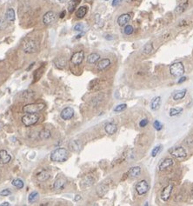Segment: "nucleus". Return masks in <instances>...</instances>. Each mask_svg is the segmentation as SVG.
<instances>
[{
  "mask_svg": "<svg viewBox=\"0 0 193 206\" xmlns=\"http://www.w3.org/2000/svg\"><path fill=\"white\" fill-rule=\"evenodd\" d=\"M22 47H23V50L25 53L32 54V53H35V52L38 51L39 44H38V42L37 40L29 38H26V39L24 40Z\"/></svg>",
  "mask_w": 193,
  "mask_h": 206,
  "instance_id": "f257e3e1",
  "label": "nucleus"
},
{
  "mask_svg": "<svg viewBox=\"0 0 193 206\" xmlns=\"http://www.w3.org/2000/svg\"><path fill=\"white\" fill-rule=\"evenodd\" d=\"M69 157V153L68 151L64 148H58L57 150H55L54 151H52V153L51 154V160L52 162H64L68 159Z\"/></svg>",
  "mask_w": 193,
  "mask_h": 206,
  "instance_id": "f03ea898",
  "label": "nucleus"
},
{
  "mask_svg": "<svg viewBox=\"0 0 193 206\" xmlns=\"http://www.w3.org/2000/svg\"><path fill=\"white\" fill-rule=\"evenodd\" d=\"M22 123L24 126L29 127L34 125L39 120V116L37 113H26L24 116H22Z\"/></svg>",
  "mask_w": 193,
  "mask_h": 206,
  "instance_id": "7ed1b4c3",
  "label": "nucleus"
},
{
  "mask_svg": "<svg viewBox=\"0 0 193 206\" xmlns=\"http://www.w3.org/2000/svg\"><path fill=\"white\" fill-rule=\"evenodd\" d=\"M45 109V104L41 103L30 104L23 107L22 110L24 113H38Z\"/></svg>",
  "mask_w": 193,
  "mask_h": 206,
  "instance_id": "20e7f679",
  "label": "nucleus"
},
{
  "mask_svg": "<svg viewBox=\"0 0 193 206\" xmlns=\"http://www.w3.org/2000/svg\"><path fill=\"white\" fill-rule=\"evenodd\" d=\"M170 72L173 77H181L184 73V66L181 62H177L170 66Z\"/></svg>",
  "mask_w": 193,
  "mask_h": 206,
  "instance_id": "39448f33",
  "label": "nucleus"
},
{
  "mask_svg": "<svg viewBox=\"0 0 193 206\" xmlns=\"http://www.w3.org/2000/svg\"><path fill=\"white\" fill-rule=\"evenodd\" d=\"M84 59V50H78L72 54L71 57V62L73 65H80Z\"/></svg>",
  "mask_w": 193,
  "mask_h": 206,
  "instance_id": "423d86ee",
  "label": "nucleus"
},
{
  "mask_svg": "<svg viewBox=\"0 0 193 206\" xmlns=\"http://www.w3.org/2000/svg\"><path fill=\"white\" fill-rule=\"evenodd\" d=\"M169 153L176 158H186L187 156L186 150L183 148V147H174V148H171L169 150Z\"/></svg>",
  "mask_w": 193,
  "mask_h": 206,
  "instance_id": "0eeeda50",
  "label": "nucleus"
},
{
  "mask_svg": "<svg viewBox=\"0 0 193 206\" xmlns=\"http://www.w3.org/2000/svg\"><path fill=\"white\" fill-rule=\"evenodd\" d=\"M56 18H57L56 13L53 11H49L43 16V19H42L43 24L45 25H51L55 22Z\"/></svg>",
  "mask_w": 193,
  "mask_h": 206,
  "instance_id": "6e6552de",
  "label": "nucleus"
},
{
  "mask_svg": "<svg viewBox=\"0 0 193 206\" xmlns=\"http://www.w3.org/2000/svg\"><path fill=\"white\" fill-rule=\"evenodd\" d=\"M149 189H150L149 184L145 180H142L136 184V191L140 196L144 195L145 193H147Z\"/></svg>",
  "mask_w": 193,
  "mask_h": 206,
  "instance_id": "1a4fd4ad",
  "label": "nucleus"
},
{
  "mask_svg": "<svg viewBox=\"0 0 193 206\" xmlns=\"http://www.w3.org/2000/svg\"><path fill=\"white\" fill-rule=\"evenodd\" d=\"M172 190H173V184L172 183H169L167 186H165L162 192H161V199L163 201H168L169 198L171 197V192H172Z\"/></svg>",
  "mask_w": 193,
  "mask_h": 206,
  "instance_id": "9d476101",
  "label": "nucleus"
},
{
  "mask_svg": "<svg viewBox=\"0 0 193 206\" xmlns=\"http://www.w3.org/2000/svg\"><path fill=\"white\" fill-rule=\"evenodd\" d=\"M60 116L63 120H69L72 119L74 116V110L72 107H66L64 108L61 113H60Z\"/></svg>",
  "mask_w": 193,
  "mask_h": 206,
  "instance_id": "9b49d317",
  "label": "nucleus"
},
{
  "mask_svg": "<svg viewBox=\"0 0 193 206\" xmlns=\"http://www.w3.org/2000/svg\"><path fill=\"white\" fill-rule=\"evenodd\" d=\"M132 17L130 14L128 13H124V14H122L120 15L118 18H117V23L119 26H123V25H126L129 22H130Z\"/></svg>",
  "mask_w": 193,
  "mask_h": 206,
  "instance_id": "f8f14e48",
  "label": "nucleus"
},
{
  "mask_svg": "<svg viewBox=\"0 0 193 206\" xmlns=\"http://www.w3.org/2000/svg\"><path fill=\"white\" fill-rule=\"evenodd\" d=\"M110 65H111V60L109 58H104V59H101L98 63V65H96V70L99 71H102L107 69Z\"/></svg>",
  "mask_w": 193,
  "mask_h": 206,
  "instance_id": "ddd939ff",
  "label": "nucleus"
},
{
  "mask_svg": "<svg viewBox=\"0 0 193 206\" xmlns=\"http://www.w3.org/2000/svg\"><path fill=\"white\" fill-rule=\"evenodd\" d=\"M11 160V156L5 150L0 151V164H6Z\"/></svg>",
  "mask_w": 193,
  "mask_h": 206,
  "instance_id": "4468645a",
  "label": "nucleus"
},
{
  "mask_svg": "<svg viewBox=\"0 0 193 206\" xmlns=\"http://www.w3.org/2000/svg\"><path fill=\"white\" fill-rule=\"evenodd\" d=\"M140 173H141V168L139 166H134L128 170L127 175L129 178H138V176L140 175Z\"/></svg>",
  "mask_w": 193,
  "mask_h": 206,
  "instance_id": "2eb2a0df",
  "label": "nucleus"
},
{
  "mask_svg": "<svg viewBox=\"0 0 193 206\" xmlns=\"http://www.w3.org/2000/svg\"><path fill=\"white\" fill-rule=\"evenodd\" d=\"M50 178H51V173L49 171L45 170H43L37 174V179L39 182H45Z\"/></svg>",
  "mask_w": 193,
  "mask_h": 206,
  "instance_id": "dca6fc26",
  "label": "nucleus"
},
{
  "mask_svg": "<svg viewBox=\"0 0 193 206\" xmlns=\"http://www.w3.org/2000/svg\"><path fill=\"white\" fill-rule=\"evenodd\" d=\"M65 184H66V180L65 179H64L63 178H58L54 182L53 188L56 191H60V190H63L64 188Z\"/></svg>",
  "mask_w": 193,
  "mask_h": 206,
  "instance_id": "f3484780",
  "label": "nucleus"
},
{
  "mask_svg": "<svg viewBox=\"0 0 193 206\" xmlns=\"http://www.w3.org/2000/svg\"><path fill=\"white\" fill-rule=\"evenodd\" d=\"M173 164H174V161L172 158H165L159 164V170H161V171L165 170L170 168L171 166H172Z\"/></svg>",
  "mask_w": 193,
  "mask_h": 206,
  "instance_id": "a211bd4d",
  "label": "nucleus"
},
{
  "mask_svg": "<svg viewBox=\"0 0 193 206\" xmlns=\"http://www.w3.org/2000/svg\"><path fill=\"white\" fill-rule=\"evenodd\" d=\"M100 59V55L98 53H90L88 57H87V63L90 64V65H94L96 64Z\"/></svg>",
  "mask_w": 193,
  "mask_h": 206,
  "instance_id": "6ab92c4d",
  "label": "nucleus"
},
{
  "mask_svg": "<svg viewBox=\"0 0 193 206\" xmlns=\"http://www.w3.org/2000/svg\"><path fill=\"white\" fill-rule=\"evenodd\" d=\"M87 12H88V6H86V5L80 6L76 11V17L78 18H83L87 14Z\"/></svg>",
  "mask_w": 193,
  "mask_h": 206,
  "instance_id": "aec40b11",
  "label": "nucleus"
},
{
  "mask_svg": "<svg viewBox=\"0 0 193 206\" xmlns=\"http://www.w3.org/2000/svg\"><path fill=\"white\" fill-rule=\"evenodd\" d=\"M105 131H106L107 134H109V135H113V134H115V133L117 132V125H116L115 124H113V123H108V124L105 125Z\"/></svg>",
  "mask_w": 193,
  "mask_h": 206,
  "instance_id": "412c9836",
  "label": "nucleus"
},
{
  "mask_svg": "<svg viewBox=\"0 0 193 206\" xmlns=\"http://www.w3.org/2000/svg\"><path fill=\"white\" fill-rule=\"evenodd\" d=\"M69 148L74 152H78L81 148V143L78 140H72L69 143Z\"/></svg>",
  "mask_w": 193,
  "mask_h": 206,
  "instance_id": "4be33fe9",
  "label": "nucleus"
},
{
  "mask_svg": "<svg viewBox=\"0 0 193 206\" xmlns=\"http://www.w3.org/2000/svg\"><path fill=\"white\" fill-rule=\"evenodd\" d=\"M54 63L56 65V66L59 69H63L65 67L66 65V58L61 57H57L56 59L54 60Z\"/></svg>",
  "mask_w": 193,
  "mask_h": 206,
  "instance_id": "5701e85b",
  "label": "nucleus"
},
{
  "mask_svg": "<svg viewBox=\"0 0 193 206\" xmlns=\"http://www.w3.org/2000/svg\"><path fill=\"white\" fill-rule=\"evenodd\" d=\"M188 6H189L188 1H185V2H183V3L179 4V5H177L175 9V13L176 14H181V13L184 12L187 10Z\"/></svg>",
  "mask_w": 193,
  "mask_h": 206,
  "instance_id": "b1692460",
  "label": "nucleus"
},
{
  "mask_svg": "<svg viewBox=\"0 0 193 206\" xmlns=\"http://www.w3.org/2000/svg\"><path fill=\"white\" fill-rule=\"evenodd\" d=\"M5 18H7V20L11 23H14L15 18H16V15H15V11L13 8H9L6 11L5 13Z\"/></svg>",
  "mask_w": 193,
  "mask_h": 206,
  "instance_id": "393cba45",
  "label": "nucleus"
},
{
  "mask_svg": "<svg viewBox=\"0 0 193 206\" xmlns=\"http://www.w3.org/2000/svg\"><path fill=\"white\" fill-rule=\"evenodd\" d=\"M108 190H109V186L105 184H102L98 187V189H96V193H98L99 196L103 197L108 191Z\"/></svg>",
  "mask_w": 193,
  "mask_h": 206,
  "instance_id": "a878e982",
  "label": "nucleus"
},
{
  "mask_svg": "<svg viewBox=\"0 0 193 206\" xmlns=\"http://www.w3.org/2000/svg\"><path fill=\"white\" fill-rule=\"evenodd\" d=\"M160 104H161V97H156L152 99L150 103V108L151 110H156L160 107Z\"/></svg>",
  "mask_w": 193,
  "mask_h": 206,
  "instance_id": "bb28decb",
  "label": "nucleus"
},
{
  "mask_svg": "<svg viewBox=\"0 0 193 206\" xmlns=\"http://www.w3.org/2000/svg\"><path fill=\"white\" fill-rule=\"evenodd\" d=\"M80 1H81V0H72V1L68 5V11H69V13L72 14L75 11V9L77 8V6L80 3Z\"/></svg>",
  "mask_w": 193,
  "mask_h": 206,
  "instance_id": "cd10ccee",
  "label": "nucleus"
},
{
  "mask_svg": "<svg viewBox=\"0 0 193 206\" xmlns=\"http://www.w3.org/2000/svg\"><path fill=\"white\" fill-rule=\"evenodd\" d=\"M38 136H39V138H40V139H42V140H46V139H49V138L51 137V131H50L49 130L44 129V130H42V131L39 132Z\"/></svg>",
  "mask_w": 193,
  "mask_h": 206,
  "instance_id": "c85d7f7f",
  "label": "nucleus"
},
{
  "mask_svg": "<svg viewBox=\"0 0 193 206\" xmlns=\"http://www.w3.org/2000/svg\"><path fill=\"white\" fill-rule=\"evenodd\" d=\"M141 50H142V53L144 54V55H148V54L151 53V51L153 50V45H152V44L148 43V44H144V45L143 46V48H142Z\"/></svg>",
  "mask_w": 193,
  "mask_h": 206,
  "instance_id": "c756f323",
  "label": "nucleus"
},
{
  "mask_svg": "<svg viewBox=\"0 0 193 206\" xmlns=\"http://www.w3.org/2000/svg\"><path fill=\"white\" fill-rule=\"evenodd\" d=\"M38 192L37 191H32L30 195H29V197H28V201L30 203H35L38 199Z\"/></svg>",
  "mask_w": 193,
  "mask_h": 206,
  "instance_id": "7c9ffc66",
  "label": "nucleus"
},
{
  "mask_svg": "<svg viewBox=\"0 0 193 206\" xmlns=\"http://www.w3.org/2000/svg\"><path fill=\"white\" fill-rule=\"evenodd\" d=\"M185 94H186V90H182L180 92H177L173 95V99L174 100H180V99L184 98Z\"/></svg>",
  "mask_w": 193,
  "mask_h": 206,
  "instance_id": "2f4dec72",
  "label": "nucleus"
},
{
  "mask_svg": "<svg viewBox=\"0 0 193 206\" xmlns=\"http://www.w3.org/2000/svg\"><path fill=\"white\" fill-rule=\"evenodd\" d=\"M7 22H9V21L7 20V18L5 17L0 18V31H3V30H5V29L7 28V26H8Z\"/></svg>",
  "mask_w": 193,
  "mask_h": 206,
  "instance_id": "473e14b6",
  "label": "nucleus"
},
{
  "mask_svg": "<svg viewBox=\"0 0 193 206\" xmlns=\"http://www.w3.org/2000/svg\"><path fill=\"white\" fill-rule=\"evenodd\" d=\"M11 184H12L13 186H15L18 189H22L24 187V182L21 179H19V178H16V179L12 180Z\"/></svg>",
  "mask_w": 193,
  "mask_h": 206,
  "instance_id": "72a5a7b5",
  "label": "nucleus"
},
{
  "mask_svg": "<svg viewBox=\"0 0 193 206\" xmlns=\"http://www.w3.org/2000/svg\"><path fill=\"white\" fill-rule=\"evenodd\" d=\"M133 32H134V28L132 26V25H130V24H127V25H125V27H124V29H123V33L125 34V35H132V33H133Z\"/></svg>",
  "mask_w": 193,
  "mask_h": 206,
  "instance_id": "f704fd0d",
  "label": "nucleus"
},
{
  "mask_svg": "<svg viewBox=\"0 0 193 206\" xmlns=\"http://www.w3.org/2000/svg\"><path fill=\"white\" fill-rule=\"evenodd\" d=\"M183 111L182 108H172L170 110V116H177L178 114H180Z\"/></svg>",
  "mask_w": 193,
  "mask_h": 206,
  "instance_id": "c9c22d12",
  "label": "nucleus"
},
{
  "mask_svg": "<svg viewBox=\"0 0 193 206\" xmlns=\"http://www.w3.org/2000/svg\"><path fill=\"white\" fill-rule=\"evenodd\" d=\"M161 149H162V145H157V146H156L155 148L152 150V151H151V157L155 158V157L159 153V151H161Z\"/></svg>",
  "mask_w": 193,
  "mask_h": 206,
  "instance_id": "e433bc0d",
  "label": "nucleus"
},
{
  "mask_svg": "<svg viewBox=\"0 0 193 206\" xmlns=\"http://www.w3.org/2000/svg\"><path fill=\"white\" fill-rule=\"evenodd\" d=\"M84 29V24H82V23H78L77 24H75V26H74V28H73V30L75 31V32H82L83 30Z\"/></svg>",
  "mask_w": 193,
  "mask_h": 206,
  "instance_id": "4c0bfd02",
  "label": "nucleus"
},
{
  "mask_svg": "<svg viewBox=\"0 0 193 206\" xmlns=\"http://www.w3.org/2000/svg\"><path fill=\"white\" fill-rule=\"evenodd\" d=\"M126 108H127V105H126L125 104H122L117 105V106L114 109V111H115V112H120V111L124 110Z\"/></svg>",
  "mask_w": 193,
  "mask_h": 206,
  "instance_id": "58836bf2",
  "label": "nucleus"
},
{
  "mask_svg": "<svg viewBox=\"0 0 193 206\" xmlns=\"http://www.w3.org/2000/svg\"><path fill=\"white\" fill-rule=\"evenodd\" d=\"M84 182H85V183H83V184H85V187H87V186H90V185H91V184H94V179H92L90 176H88V178H85Z\"/></svg>",
  "mask_w": 193,
  "mask_h": 206,
  "instance_id": "ea45409f",
  "label": "nucleus"
},
{
  "mask_svg": "<svg viewBox=\"0 0 193 206\" xmlns=\"http://www.w3.org/2000/svg\"><path fill=\"white\" fill-rule=\"evenodd\" d=\"M153 126L155 127V129H156L157 131H161V130H162V128H163V125L161 124L159 121H157V120L154 122Z\"/></svg>",
  "mask_w": 193,
  "mask_h": 206,
  "instance_id": "a19ab883",
  "label": "nucleus"
},
{
  "mask_svg": "<svg viewBox=\"0 0 193 206\" xmlns=\"http://www.w3.org/2000/svg\"><path fill=\"white\" fill-rule=\"evenodd\" d=\"M11 194V191L9 190V189H5V190H3L1 192H0V196H3V197H6V196H9Z\"/></svg>",
  "mask_w": 193,
  "mask_h": 206,
  "instance_id": "79ce46f5",
  "label": "nucleus"
},
{
  "mask_svg": "<svg viewBox=\"0 0 193 206\" xmlns=\"http://www.w3.org/2000/svg\"><path fill=\"white\" fill-rule=\"evenodd\" d=\"M148 123H149L148 119L144 118V119H143V120H141V121H140V123H139V126H140V127H142V128H144V127H145V126L148 125Z\"/></svg>",
  "mask_w": 193,
  "mask_h": 206,
  "instance_id": "37998d69",
  "label": "nucleus"
},
{
  "mask_svg": "<svg viewBox=\"0 0 193 206\" xmlns=\"http://www.w3.org/2000/svg\"><path fill=\"white\" fill-rule=\"evenodd\" d=\"M122 1H123V0H113L111 5H112L113 7H116V6H117L118 5H120Z\"/></svg>",
  "mask_w": 193,
  "mask_h": 206,
  "instance_id": "c03bdc74",
  "label": "nucleus"
},
{
  "mask_svg": "<svg viewBox=\"0 0 193 206\" xmlns=\"http://www.w3.org/2000/svg\"><path fill=\"white\" fill-rule=\"evenodd\" d=\"M64 17H65V11H62L60 15H59V18H63Z\"/></svg>",
  "mask_w": 193,
  "mask_h": 206,
  "instance_id": "a18cd8bd",
  "label": "nucleus"
},
{
  "mask_svg": "<svg viewBox=\"0 0 193 206\" xmlns=\"http://www.w3.org/2000/svg\"><path fill=\"white\" fill-rule=\"evenodd\" d=\"M185 80H186V77H182L178 80V83H181L184 82Z\"/></svg>",
  "mask_w": 193,
  "mask_h": 206,
  "instance_id": "49530a36",
  "label": "nucleus"
},
{
  "mask_svg": "<svg viewBox=\"0 0 193 206\" xmlns=\"http://www.w3.org/2000/svg\"><path fill=\"white\" fill-rule=\"evenodd\" d=\"M0 205H1V206H10L11 204H10V203H8V202H5V203H1Z\"/></svg>",
  "mask_w": 193,
  "mask_h": 206,
  "instance_id": "de8ad7c7",
  "label": "nucleus"
},
{
  "mask_svg": "<svg viewBox=\"0 0 193 206\" xmlns=\"http://www.w3.org/2000/svg\"><path fill=\"white\" fill-rule=\"evenodd\" d=\"M80 199H81V196H79V195H77V196H76V197H75V201H77V202H78V201H79Z\"/></svg>",
  "mask_w": 193,
  "mask_h": 206,
  "instance_id": "09e8293b",
  "label": "nucleus"
},
{
  "mask_svg": "<svg viewBox=\"0 0 193 206\" xmlns=\"http://www.w3.org/2000/svg\"><path fill=\"white\" fill-rule=\"evenodd\" d=\"M190 196H191V197L193 198V185H192L191 190H190Z\"/></svg>",
  "mask_w": 193,
  "mask_h": 206,
  "instance_id": "8fccbe9b",
  "label": "nucleus"
},
{
  "mask_svg": "<svg viewBox=\"0 0 193 206\" xmlns=\"http://www.w3.org/2000/svg\"><path fill=\"white\" fill-rule=\"evenodd\" d=\"M58 1H59L60 3H64V2H66L67 0H58Z\"/></svg>",
  "mask_w": 193,
  "mask_h": 206,
  "instance_id": "3c124183",
  "label": "nucleus"
}]
</instances>
